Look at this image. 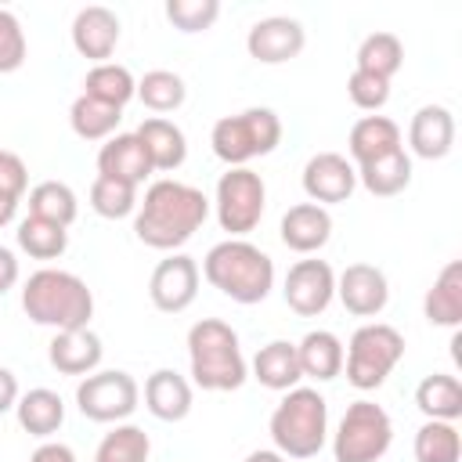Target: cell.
I'll return each instance as SVG.
<instances>
[{"instance_id": "7c38bea8", "label": "cell", "mask_w": 462, "mask_h": 462, "mask_svg": "<svg viewBox=\"0 0 462 462\" xmlns=\"http://www.w3.org/2000/svg\"><path fill=\"white\" fill-rule=\"evenodd\" d=\"M282 296L292 314L318 318L328 310V303L336 296V271L328 267V260H296L285 274Z\"/></svg>"}, {"instance_id": "ac0fdd59", "label": "cell", "mask_w": 462, "mask_h": 462, "mask_svg": "<svg viewBox=\"0 0 462 462\" xmlns=\"http://www.w3.org/2000/svg\"><path fill=\"white\" fill-rule=\"evenodd\" d=\"M97 173L137 188L155 170H152V159H148V152H144V144H141L137 134H112L101 144V152H97Z\"/></svg>"}, {"instance_id": "7a4b0ae2", "label": "cell", "mask_w": 462, "mask_h": 462, "mask_svg": "<svg viewBox=\"0 0 462 462\" xmlns=\"http://www.w3.org/2000/svg\"><path fill=\"white\" fill-rule=\"evenodd\" d=\"M22 310L29 314V321H36L43 328L72 332V328H87L90 325V318H94V292L72 271L40 267L22 285Z\"/></svg>"}, {"instance_id": "ffe728a7", "label": "cell", "mask_w": 462, "mask_h": 462, "mask_svg": "<svg viewBox=\"0 0 462 462\" xmlns=\"http://www.w3.org/2000/svg\"><path fill=\"white\" fill-rule=\"evenodd\" d=\"M105 357L101 336L90 328H72V332H54L51 346H47V361L54 372L61 375H90L97 372Z\"/></svg>"}, {"instance_id": "3957f363", "label": "cell", "mask_w": 462, "mask_h": 462, "mask_svg": "<svg viewBox=\"0 0 462 462\" xmlns=\"http://www.w3.org/2000/svg\"><path fill=\"white\" fill-rule=\"evenodd\" d=\"M202 278L227 300L253 307L274 289V260L249 238H224L202 260Z\"/></svg>"}, {"instance_id": "6da1fadb", "label": "cell", "mask_w": 462, "mask_h": 462, "mask_svg": "<svg viewBox=\"0 0 462 462\" xmlns=\"http://www.w3.org/2000/svg\"><path fill=\"white\" fill-rule=\"evenodd\" d=\"M206 217H209V199L195 184L162 177L144 188V199H137L134 235L148 249L173 253L206 224Z\"/></svg>"}, {"instance_id": "d6986e66", "label": "cell", "mask_w": 462, "mask_h": 462, "mask_svg": "<svg viewBox=\"0 0 462 462\" xmlns=\"http://www.w3.org/2000/svg\"><path fill=\"white\" fill-rule=\"evenodd\" d=\"M408 148L419 159H444L455 148V116L444 105H422L408 123Z\"/></svg>"}, {"instance_id": "83f0119b", "label": "cell", "mask_w": 462, "mask_h": 462, "mask_svg": "<svg viewBox=\"0 0 462 462\" xmlns=\"http://www.w3.org/2000/svg\"><path fill=\"white\" fill-rule=\"evenodd\" d=\"M14 415H18V426H22L29 437L47 440V437H51V433H58V430H61V422H65V401L58 397V390L32 386L29 393H22V397H18Z\"/></svg>"}, {"instance_id": "4dcf8cb0", "label": "cell", "mask_w": 462, "mask_h": 462, "mask_svg": "<svg viewBox=\"0 0 462 462\" xmlns=\"http://www.w3.org/2000/svg\"><path fill=\"white\" fill-rule=\"evenodd\" d=\"M76 213H79V199L65 180H40L36 188H29V217L69 227Z\"/></svg>"}, {"instance_id": "7402d4cb", "label": "cell", "mask_w": 462, "mask_h": 462, "mask_svg": "<svg viewBox=\"0 0 462 462\" xmlns=\"http://www.w3.org/2000/svg\"><path fill=\"white\" fill-rule=\"evenodd\" d=\"M422 314L437 328L462 325V260H448L422 296Z\"/></svg>"}, {"instance_id": "74e56055", "label": "cell", "mask_w": 462, "mask_h": 462, "mask_svg": "<svg viewBox=\"0 0 462 462\" xmlns=\"http://www.w3.org/2000/svg\"><path fill=\"white\" fill-rule=\"evenodd\" d=\"M90 209L105 220H123V217L137 213V188L97 173L90 184Z\"/></svg>"}, {"instance_id": "f546056e", "label": "cell", "mask_w": 462, "mask_h": 462, "mask_svg": "<svg viewBox=\"0 0 462 462\" xmlns=\"http://www.w3.org/2000/svg\"><path fill=\"white\" fill-rule=\"evenodd\" d=\"M83 94L101 101V105H112V108H126V101L137 97V79L126 65H116V61H101L94 65L87 76H83Z\"/></svg>"}, {"instance_id": "4fadbf2b", "label": "cell", "mask_w": 462, "mask_h": 462, "mask_svg": "<svg viewBox=\"0 0 462 462\" xmlns=\"http://www.w3.org/2000/svg\"><path fill=\"white\" fill-rule=\"evenodd\" d=\"M300 184H303V191H307L310 202H318V206L328 209V206L346 202V199L354 195V188H357V170H354V162H350L346 155H339V152H318V155L307 159Z\"/></svg>"}, {"instance_id": "ab89813d", "label": "cell", "mask_w": 462, "mask_h": 462, "mask_svg": "<svg viewBox=\"0 0 462 462\" xmlns=\"http://www.w3.org/2000/svg\"><path fill=\"white\" fill-rule=\"evenodd\" d=\"M25 54H29V43H25L22 22L7 7H0V72H18L25 65Z\"/></svg>"}, {"instance_id": "ee69618b", "label": "cell", "mask_w": 462, "mask_h": 462, "mask_svg": "<svg viewBox=\"0 0 462 462\" xmlns=\"http://www.w3.org/2000/svg\"><path fill=\"white\" fill-rule=\"evenodd\" d=\"M18 397H22V393H18V379H14V372L0 365V415L11 411V408L18 404Z\"/></svg>"}, {"instance_id": "d6a6232c", "label": "cell", "mask_w": 462, "mask_h": 462, "mask_svg": "<svg viewBox=\"0 0 462 462\" xmlns=\"http://www.w3.org/2000/svg\"><path fill=\"white\" fill-rule=\"evenodd\" d=\"M361 72H372L379 79H393V72L404 65V43L393 32H368L354 54Z\"/></svg>"}, {"instance_id": "9c48e42d", "label": "cell", "mask_w": 462, "mask_h": 462, "mask_svg": "<svg viewBox=\"0 0 462 462\" xmlns=\"http://www.w3.org/2000/svg\"><path fill=\"white\" fill-rule=\"evenodd\" d=\"M267 206V184L256 170L249 166H231L227 173H220L217 180V195H213V209H217V224L220 231H227L231 238H245Z\"/></svg>"}, {"instance_id": "f35d334b", "label": "cell", "mask_w": 462, "mask_h": 462, "mask_svg": "<svg viewBox=\"0 0 462 462\" xmlns=\"http://www.w3.org/2000/svg\"><path fill=\"white\" fill-rule=\"evenodd\" d=\"M220 14L217 0H166V18L180 32H206Z\"/></svg>"}, {"instance_id": "5bb4252c", "label": "cell", "mask_w": 462, "mask_h": 462, "mask_svg": "<svg viewBox=\"0 0 462 462\" xmlns=\"http://www.w3.org/2000/svg\"><path fill=\"white\" fill-rule=\"evenodd\" d=\"M307 43V32L296 18L289 14H271V18H260L249 25L245 32V51L249 58H256L260 65H282V61H292Z\"/></svg>"}, {"instance_id": "277c9868", "label": "cell", "mask_w": 462, "mask_h": 462, "mask_svg": "<svg viewBox=\"0 0 462 462\" xmlns=\"http://www.w3.org/2000/svg\"><path fill=\"white\" fill-rule=\"evenodd\" d=\"M188 365L195 386L209 393H231L249 379L238 332L220 318H202L188 328Z\"/></svg>"}, {"instance_id": "e575fe53", "label": "cell", "mask_w": 462, "mask_h": 462, "mask_svg": "<svg viewBox=\"0 0 462 462\" xmlns=\"http://www.w3.org/2000/svg\"><path fill=\"white\" fill-rule=\"evenodd\" d=\"M14 238H18V249L29 253L32 260H58L69 249V227H58L40 217H25L14 231Z\"/></svg>"}, {"instance_id": "7bdbcfd3", "label": "cell", "mask_w": 462, "mask_h": 462, "mask_svg": "<svg viewBox=\"0 0 462 462\" xmlns=\"http://www.w3.org/2000/svg\"><path fill=\"white\" fill-rule=\"evenodd\" d=\"M29 462H76V451H72L69 444H61V440H43V444L29 455Z\"/></svg>"}, {"instance_id": "d590c367", "label": "cell", "mask_w": 462, "mask_h": 462, "mask_svg": "<svg viewBox=\"0 0 462 462\" xmlns=\"http://www.w3.org/2000/svg\"><path fill=\"white\" fill-rule=\"evenodd\" d=\"M462 458V433L455 422L426 419L415 433V462H458Z\"/></svg>"}, {"instance_id": "5b68a950", "label": "cell", "mask_w": 462, "mask_h": 462, "mask_svg": "<svg viewBox=\"0 0 462 462\" xmlns=\"http://www.w3.org/2000/svg\"><path fill=\"white\" fill-rule=\"evenodd\" d=\"M267 433L285 458H314L328 440V404L314 386H292L274 404Z\"/></svg>"}, {"instance_id": "cb8c5ba5", "label": "cell", "mask_w": 462, "mask_h": 462, "mask_svg": "<svg viewBox=\"0 0 462 462\" xmlns=\"http://www.w3.org/2000/svg\"><path fill=\"white\" fill-rule=\"evenodd\" d=\"M404 148L401 144V126L390 119V116H361L354 126H350V137H346V152H350V162L361 166V162H372L379 155H390Z\"/></svg>"}, {"instance_id": "f6af8a7d", "label": "cell", "mask_w": 462, "mask_h": 462, "mask_svg": "<svg viewBox=\"0 0 462 462\" xmlns=\"http://www.w3.org/2000/svg\"><path fill=\"white\" fill-rule=\"evenodd\" d=\"M14 282H18V256L7 245H0V296L14 289Z\"/></svg>"}, {"instance_id": "484cf974", "label": "cell", "mask_w": 462, "mask_h": 462, "mask_svg": "<svg viewBox=\"0 0 462 462\" xmlns=\"http://www.w3.org/2000/svg\"><path fill=\"white\" fill-rule=\"evenodd\" d=\"M354 170H357V184L375 199H393L411 184V155L404 148L379 155L372 162H361Z\"/></svg>"}, {"instance_id": "bcb514c9", "label": "cell", "mask_w": 462, "mask_h": 462, "mask_svg": "<svg viewBox=\"0 0 462 462\" xmlns=\"http://www.w3.org/2000/svg\"><path fill=\"white\" fill-rule=\"evenodd\" d=\"M245 462H289L285 455H278L274 448H260V451H249Z\"/></svg>"}, {"instance_id": "8992f818", "label": "cell", "mask_w": 462, "mask_h": 462, "mask_svg": "<svg viewBox=\"0 0 462 462\" xmlns=\"http://www.w3.org/2000/svg\"><path fill=\"white\" fill-rule=\"evenodd\" d=\"M213 155L231 166H245L249 159L271 155L282 144V119L274 108H245L235 116H220L209 130Z\"/></svg>"}, {"instance_id": "f1b7e54d", "label": "cell", "mask_w": 462, "mask_h": 462, "mask_svg": "<svg viewBox=\"0 0 462 462\" xmlns=\"http://www.w3.org/2000/svg\"><path fill=\"white\" fill-rule=\"evenodd\" d=\"M415 408L426 419L458 422L462 419V383H458V375H444V372L426 375L415 386Z\"/></svg>"}, {"instance_id": "9a60e30c", "label": "cell", "mask_w": 462, "mask_h": 462, "mask_svg": "<svg viewBox=\"0 0 462 462\" xmlns=\"http://www.w3.org/2000/svg\"><path fill=\"white\" fill-rule=\"evenodd\" d=\"M336 296L354 318H375L390 303V282L375 263H350L336 278Z\"/></svg>"}, {"instance_id": "4316f807", "label": "cell", "mask_w": 462, "mask_h": 462, "mask_svg": "<svg viewBox=\"0 0 462 462\" xmlns=\"http://www.w3.org/2000/svg\"><path fill=\"white\" fill-rule=\"evenodd\" d=\"M296 357H300V372L307 379L328 383L343 372V339L328 328H314L296 343Z\"/></svg>"}, {"instance_id": "b9f144b4", "label": "cell", "mask_w": 462, "mask_h": 462, "mask_svg": "<svg viewBox=\"0 0 462 462\" xmlns=\"http://www.w3.org/2000/svg\"><path fill=\"white\" fill-rule=\"evenodd\" d=\"M25 188H29V166L22 162V155L0 148V195L22 202Z\"/></svg>"}, {"instance_id": "30bf717a", "label": "cell", "mask_w": 462, "mask_h": 462, "mask_svg": "<svg viewBox=\"0 0 462 462\" xmlns=\"http://www.w3.org/2000/svg\"><path fill=\"white\" fill-rule=\"evenodd\" d=\"M137 401H141V386L123 368L90 372L76 386V408L90 422H126L137 411Z\"/></svg>"}, {"instance_id": "8d00e7d4", "label": "cell", "mask_w": 462, "mask_h": 462, "mask_svg": "<svg viewBox=\"0 0 462 462\" xmlns=\"http://www.w3.org/2000/svg\"><path fill=\"white\" fill-rule=\"evenodd\" d=\"M137 97H141V105L148 108V112H173V108H180L184 105V97H188V87H184V79L177 76V72H170V69H152V72H144L141 79H137Z\"/></svg>"}, {"instance_id": "52a82bcc", "label": "cell", "mask_w": 462, "mask_h": 462, "mask_svg": "<svg viewBox=\"0 0 462 462\" xmlns=\"http://www.w3.org/2000/svg\"><path fill=\"white\" fill-rule=\"evenodd\" d=\"M401 357H404V336L386 321H365L361 328H354L343 350L346 383L354 390H379L386 375L401 365Z\"/></svg>"}, {"instance_id": "836d02e7", "label": "cell", "mask_w": 462, "mask_h": 462, "mask_svg": "<svg viewBox=\"0 0 462 462\" xmlns=\"http://www.w3.org/2000/svg\"><path fill=\"white\" fill-rule=\"evenodd\" d=\"M148 455H152L148 433L134 422H116L101 437V444L94 451V462H148Z\"/></svg>"}, {"instance_id": "8fae6325", "label": "cell", "mask_w": 462, "mask_h": 462, "mask_svg": "<svg viewBox=\"0 0 462 462\" xmlns=\"http://www.w3.org/2000/svg\"><path fill=\"white\" fill-rule=\"evenodd\" d=\"M199 278H202V271H199L195 256L170 253L166 260L155 263V271L148 278V300H152V307L162 310V314L188 310L195 303V296H199Z\"/></svg>"}, {"instance_id": "60d3db41", "label": "cell", "mask_w": 462, "mask_h": 462, "mask_svg": "<svg viewBox=\"0 0 462 462\" xmlns=\"http://www.w3.org/2000/svg\"><path fill=\"white\" fill-rule=\"evenodd\" d=\"M346 94H350V101H354L361 112H379V108L390 101V79H379V76H372V72L354 69L350 79H346Z\"/></svg>"}, {"instance_id": "d4e9b609", "label": "cell", "mask_w": 462, "mask_h": 462, "mask_svg": "<svg viewBox=\"0 0 462 462\" xmlns=\"http://www.w3.org/2000/svg\"><path fill=\"white\" fill-rule=\"evenodd\" d=\"M253 379H256L260 386H267V390H278V393L300 386L303 372H300L296 343H289V339H271L267 346H260L256 357H253Z\"/></svg>"}, {"instance_id": "2e32d148", "label": "cell", "mask_w": 462, "mask_h": 462, "mask_svg": "<svg viewBox=\"0 0 462 462\" xmlns=\"http://www.w3.org/2000/svg\"><path fill=\"white\" fill-rule=\"evenodd\" d=\"M119 14L105 4H90V7H79L76 18H72V47L90 58L94 65L108 61L116 43H119Z\"/></svg>"}, {"instance_id": "7dc6e473", "label": "cell", "mask_w": 462, "mask_h": 462, "mask_svg": "<svg viewBox=\"0 0 462 462\" xmlns=\"http://www.w3.org/2000/svg\"><path fill=\"white\" fill-rule=\"evenodd\" d=\"M14 217H18V202H14V199H4V195H0V227H7V224H11Z\"/></svg>"}, {"instance_id": "e0dca14e", "label": "cell", "mask_w": 462, "mask_h": 462, "mask_svg": "<svg viewBox=\"0 0 462 462\" xmlns=\"http://www.w3.org/2000/svg\"><path fill=\"white\" fill-rule=\"evenodd\" d=\"M278 235H282L285 249H292L300 256H310L332 238V213L318 202H296L282 213Z\"/></svg>"}, {"instance_id": "1f68e13d", "label": "cell", "mask_w": 462, "mask_h": 462, "mask_svg": "<svg viewBox=\"0 0 462 462\" xmlns=\"http://www.w3.org/2000/svg\"><path fill=\"white\" fill-rule=\"evenodd\" d=\"M119 119H123L119 108L101 105V101H94V97H87V94H79V97L72 101V108H69V126H72V134L83 137V141H108V137L116 134Z\"/></svg>"}, {"instance_id": "44dd1931", "label": "cell", "mask_w": 462, "mask_h": 462, "mask_svg": "<svg viewBox=\"0 0 462 462\" xmlns=\"http://www.w3.org/2000/svg\"><path fill=\"white\" fill-rule=\"evenodd\" d=\"M191 401H195L191 383L180 372H173V368H155L144 379V408L159 422H180V419H188Z\"/></svg>"}, {"instance_id": "ba28073f", "label": "cell", "mask_w": 462, "mask_h": 462, "mask_svg": "<svg viewBox=\"0 0 462 462\" xmlns=\"http://www.w3.org/2000/svg\"><path fill=\"white\" fill-rule=\"evenodd\" d=\"M390 440H393V422L386 408L361 397L346 404L332 433V458L336 462H379L390 451Z\"/></svg>"}, {"instance_id": "603a6c76", "label": "cell", "mask_w": 462, "mask_h": 462, "mask_svg": "<svg viewBox=\"0 0 462 462\" xmlns=\"http://www.w3.org/2000/svg\"><path fill=\"white\" fill-rule=\"evenodd\" d=\"M152 159V170H162V173H173L184 166L188 159V137L184 130L173 123V119H162V116H148L137 130H134Z\"/></svg>"}]
</instances>
